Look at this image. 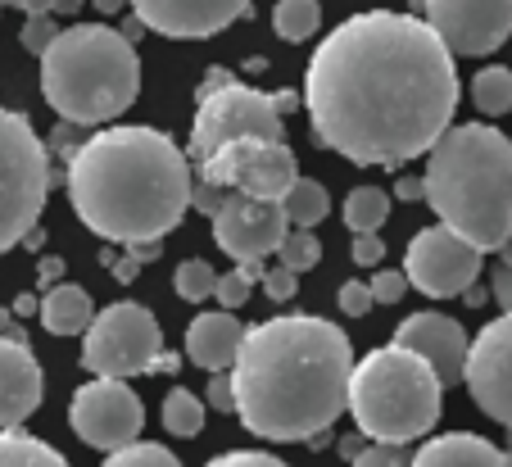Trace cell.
Masks as SVG:
<instances>
[{"label":"cell","instance_id":"cell-1","mask_svg":"<svg viewBox=\"0 0 512 467\" xmlns=\"http://www.w3.org/2000/svg\"><path fill=\"white\" fill-rule=\"evenodd\" d=\"M304 105L322 150L363 168H399L454 123V50L413 14H354L313 50Z\"/></svg>","mask_w":512,"mask_h":467},{"label":"cell","instance_id":"cell-2","mask_svg":"<svg viewBox=\"0 0 512 467\" xmlns=\"http://www.w3.org/2000/svg\"><path fill=\"white\" fill-rule=\"evenodd\" d=\"M354 345L327 318L281 313L245 327L232 363L236 418L263 440H313L345 413Z\"/></svg>","mask_w":512,"mask_h":467},{"label":"cell","instance_id":"cell-3","mask_svg":"<svg viewBox=\"0 0 512 467\" xmlns=\"http://www.w3.org/2000/svg\"><path fill=\"white\" fill-rule=\"evenodd\" d=\"M64 191L100 241H164L191 209V159L159 127H105L64 159Z\"/></svg>","mask_w":512,"mask_h":467},{"label":"cell","instance_id":"cell-4","mask_svg":"<svg viewBox=\"0 0 512 467\" xmlns=\"http://www.w3.org/2000/svg\"><path fill=\"white\" fill-rule=\"evenodd\" d=\"M422 200L467 245L499 250L512 232V137L490 123L445 127L426 150Z\"/></svg>","mask_w":512,"mask_h":467},{"label":"cell","instance_id":"cell-5","mask_svg":"<svg viewBox=\"0 0 512 467\" xmlns=\"http://www.w3.org/2000/svg\"><path fill=\"white\" fill-rule=\"evenodd\" d=\"M41 91L64 123H114L141 96V55L105 23H68L41 50Z\"/></svg>","mask_w":512,"mask_h":467},{"label":"cell","instance_id":"cell-6","mask_svg":"<svg viewBox=\"0 0 512 467\" xmlns=\"http://www.w3.org/2000/svg\"><path fill=\"white\" fill-rule=\"evenodd\" d=\"M345 409L354 413L363 436L408 445L440 422L445 386L431 372V363L390 341L381 350H368V359H354Z\"/></svg>","mask_w":512,"mask_h":467},{"label":"cell","instance_id":"cell-7","mask_svg":"<svg viewBox=\"0 0 512 467\" xmlns=\"http://www.w3.org/2000/svg\"><path fill=\"white\" fill-rule=\"evenodd\" d=\"M50 182V146L37 137L32 118L0 105V254L41 223Z\"/></svg>","mask_w":512,"mask_h":467},{"label":"cell","instance_id":"cell-8","mask_svg":"<svg viewBox=\"0 0 512 467\" xmlns=\"http://www.w3.org/2000/svg\"><path fill=\"white\" fill-rule=\"evenodd\" d=\"M82 368L91 377H141V372H173L177 359L164 354V327L136 300H118L91 318L82 331Z\"/></svg>","mask_w":512,"mask_h":467},{"label":"cell","instance_id":"cell-9","mask_svg":"<svg viewBox=\"0 0 512 467\" xmlns=\"http://www.w3.org/2000/svg\"><path fill=\"white\" fill-rule=\"evenodd\" d=\"M236 137H268L281 141V114L272 105L268 91H254L245 82H236L232 73L213 69L200 87V105H195L191 141H186V159L200 164L218 146Z\"/></svg>","mask_w":512,"mask_h":467},{"label":"cell","instance_id":"cell-10","mask_svg":"<svg viewBox=\"0 0 512 467\" xmlns=\"http://www.w3.org/2000/svg\"><path fill=\"white\" fill-rule=\"evenodd\" d=\"M200 182L223 186V191H241L254 200H281L295 182V150L286 141L268 137H236L227 146H218L209 159H200Z\"/></svg>","mask_w":512,"mask_h":467},{"label":"cell","instance_id":"cell-11","mask_svg":"<svg viewBox=\"0 0 512 467\" xmlns=\"http://www.w3.org/2000/svg\"><path fill=\"white\" fill-rule=\"evenodd\" d=\"M404 277L431 300H454L481 277V250L454 236L449 227H422L404 250Z\"/></svg>","mask_w":512,"mask_h":467},{"label":"cell","instance_id":"cell-12","mask_svg":"<svg viewBox=\"0 0 512 467\" xmlns=\"http://www.w3.org/2000/svg\"><path fill=\"white\" fill-rule=\"evenodd\" d=\"M68 422H73L82 445L109 454V449H123L141 436L145 409L127 381L96 377V381H87V386H78V395L68 404Z\"/></svg>","mask_w":512,"mask_h":467},{"label":"cell","instance_id":"cell-13","mask_svg":"<svg viewBox=\"0 0 512 467\" xmlns=\"http://www.w3.org/2000/svg\"><path fill=\"white\" fill-rule=\"evenodd\" d=\"M213 245L227 250L236 263H263L277 254L281 236L290 232V218L281 200H254L241 191H223L218 209H213Z\"/></svg>","mask_w":512,"mask_h":467},{"label":"cell","instance_id":"cell-14","mask_svg":"<svg viewBox=\"0 0 512 467\" xmlns=\"http://www.w3.org/2000/svg\"><path fill=\"white\" fill-rule=\"evenodd\" d=\"M426 23L454 55H494L512 37V0H426Z\"/></svg>","mask_w":512,"mask_h":467},{"label":"cell","instance_id":"cell-15","mask_svg":"<svg viewBox=\"0 0 512 467\" xmlns=\"http://www.w3.org/2000/svg\"><path fill=\"white\" fill-rule=\"evenodd\" d=\"M463 381L485 418L512 427V309L481 327V336L467 345Z\"/></svg>","mask_w":512,"mask_h":467},{"label":"cell","instance_id":"cell-16","mask_svg":"<svg viewBox=\"0 0 512 467\" xmlns=\"http://www.w3.org/2000/svg\"><path fill=\"white\" fill-rule=\"evenodd\" d=\"M132 19L159 37L204 41L250 14V0H127Z\"/></svg>","mask_w":512,"mask_h":467},{"label":"cell","instance_id":"cell-17","mask_svg":"<svg viewBox=\"0 0 512 467\" xmlns=\"http://www.w3.org/2000/svg\"><path fill=\"white\" fill-rule=\"evenodd\" d=\"M395 345L413 350L417 359L431 363V372L440 377V386H458L463 381V363H467V331L458 318H445V313H408L395 327Z\"/></svg>","mask_w":512,"mask_h":467},{"label":"cell","instance_id":"cell-18","mask_svg":"<svg viewBox=\"0 0 512 467\" xmlns=\"http://www.w3.org/2000/svg\"><path fill=\"white\" fill-rule=\"evenodd\" d=\"M46 399V372H41L37 354L28 341H10L0 336V431L23 427Z\"/></svg>","mask_w":512,"mask_h":467},{"label":"cell","instance_id":"cell-19","mask_svg":"<svg viewBox=\"0 0 512 467\" xmlns=\"http://www.w3.org/2000/svg\"><path fill=\"white\" fill-rule=\"evenodd\" d=\"M241 336H245V322L232 309L195 313V322L186 327V359L204 372H227L236 363Z\"/></svg>","mask_w":512,"mask_h":467},{"label":"cell","instance_id":"cell-20","mask_svg":"<svg viewBox=\"0 0 512 467\" xmlns=\"http://www.w3.org/2000/svg\"><path fill=\"white\" fill-rule=\"evenodd\" d=\"M413 467H508V454L472 431H449V436L426 440L413 454Z\"/></svg>","mask_w":512,"mask_h":467},{"label":"cell","instance_id":"cell-21","mask_svg":"<svg viewBox=\"0 0 512 467\" xmlns=\"http://www.w3.org/2000/svg\"><path fill=\"white\" fill-rule=\"evenodd\" d=\"M41 327L50 331V336H82V331L91 327V318H96V304H91V295L82 291V286L73 282H55L46 295H41Z\"/></svg>","mask_w":512,"mask_h":467},{"label":"cell","instance_id":"cell-22","mask_svg":"<svg viewBox=\"0 0 512 467\" xmlns=\"http://www.w3.org/2000/svg\"><path fill=\"white\" fill-rule=\"evenodd\" d=\"M0 467H68V458L28 431L5 427L0 431Z\"/></svg>","mask_w":512,"mask_h":467},{"label":"cell","instance_id":"cell-23","mask_svg":"<svg viewBox=\"0 0 512 467\" xmlns=\"http://www.w3.org/2000/svg\"><path fill=\"white\" fill-rule=\"evenodd\" d=\"M281 209H286L290 227H318L322 218L331 214V195H327V186L313 182V177H295L290 191L281 195Z\"/></svg>","mask_w":512,"mask_h":467},{"label":"cell","instance_id":"cell-24","mask_svg":"<svg viewBox=\"0 0 512 467\" xmlns=\"http://www.w3.org/2000/svg\"><path fill=\"white\" fill-rule=\"evenodd\" d=\"M322 23V5L318 0H277V10H272V32L290 46H300L318 32Z\"/></svg>","mask_w":512,"mask_h":467},{"label":"cell","instance_id":"cell-25","mask_svg":"<svg viewBox=\"0 0 512 467\" xmlns=\"http://www.w3.org/2000/svg\"><path fill=\"white\" fill-rule=\"evenodd\" d=\"M390 218V195L381 186H354L345 195V223L349 232H381V223Z\"/></svg>","mask_w":512,"mask_h":467},{"label":"cell","instance_id":"cell-26","mask_svg":"<svg viewBox=\"0 0 512 467\" xmlns=\"http://www.w3.org/2000/svg\"><path fill=\"white\" fill-rule=\"evenodd\" d=\"M472 100H476V109L490 114V118L512 114V69H503V64L481 69L472 78Z\"/></svg>","mask_w":512,"mask_h":467},{"label":"cell","instance_id":"cell-27","mask_svg":"<svg viewBox=\"0 0 512 467\" xmlns=\"http://www.w3.org/2000/svg\"><path fill=\"white\" fill-rule=\"evenodd\" d=\"M164 427L182 440L200 436L204 431V399H195L186 386H173L168 399H164Z\"/></svg>","mask_w":512,"mask_h":467},{"label":"cell","instance_id":"cell-28","mask_svg":"<svg viewBox=\"0 0 512 467\" xmlns=\"http://www.w3.org/2000/svg\"><path fill=\"white\" fill-rule=\"evenodd\" d=\"M277 254H281V263H286L290 273H309V268L322 263V241L313 236V227H290V232L281 236Z\"/></svg>","mask_w":512,"mask_h":467},{"label":"cell","instance_id":"cell-29","mask_svg":"<svg viewBox=\"0 0 512 467\" xmlns=\"http://www.w3.org/2000/svg\"><path fill=\"white\" fill-rule=\"evenodd\" d=\"M254 282H263V263H236L232 273L218 277V286H213V300H218V309H241L245 300H250Z\"/></svg>","mask_w":512,"mask_h":467},{"label":"cell","instance_id":"cell-30","mask_svg":"<svg viewBox=\"0 0 512 467\" xmlns=\"http://www.w3.org/2000/svg\"><path fill=\"white\" fill-rule=\"evenodd\" d=\"M173 286H177V295H182L186 304H204V300H213L218 273H213L209 259H186V263H177Z\"/></svg>","mask_w":512,"mask_h":467},{"label":"cell","instance_id":"cell-31","mask_svg":"<svg viewBox=\"0 0 512 467\" xmlns=\"http://www.w3.org/2000/svg\"><path fill=\"white\" fill-rule=\"evenodd\" d=\"M100 467H182V458L164 445H150V440H132L123 449H109V458Z\"/></svg>","mask_w":512,"mask_h":467},{"label":"cell","instance_id":"cell-32","mask_svg":"<svg viewBox=\"0 0 512 467\" xmlns=\"http://www.w3.org/2000/svg\"><path fill=\"white\" fill-rule=\"evenodd\" d=\"M354 467H413V454H408V445H390V440H372V445H363V454L349 458Z\"/></svg>","mask_w":512,"mask_h":467},{"label":"cell","instance_id":"cell-33","mask_svg":"<svg viewBox=\"0 0 512 467\" xmlns=\"http://www.w3.org/2000/svg\"><path fill=\"white\" fill-rule=\"evenodd\" d=\"M55 32H59V23H55V14H28V23H23V32H19V41H23V50L28 55H37L41 59V50L55 41Z\"/></svg>","mask_w":512,"mask_h":467},{"label":"cell","instance_id":"cell-34","mask_svg":"<svg viewBox=\"0 0 512 467\" xmlns=\"http://www.w3.org/2000/svg\"><path fill=\"white\" fill-rule=\"evenodd\" d=\"M368 291H372V304H399L408 291V277L395 273V268H381L377 277H368Z\"/></svg>","mask_w":512,"mask_h":467},{"label":"cell","instance_id":"cell-35","mask_svg":"<svg viewBox=\"0 0 512 467\" xmlns=\"http://www.w3.org/2000/svg\"><path fill=\"white\" fill-rule=\"evenodd\" d=\"M263 291H268V300H272V304L295 300V291H300V273H290L286 263H281V268L263 273Z\"/></svg>","mask_w":512,"mask_h":467},{"label":"cell","instance_id":"cell-36","mask_svg":"<svg viewBox=\"0 0 512 467\" xmlns=\"http://www.w3.org/2000/svg\"><path fill=\"white\" fill-rule=\"evenodd\" d=\"M204 467H290V463H281V458L263 454V449H232V454L209 458Z\"/></svg>","mask_w":512,"mask_h":467},{"label":"cell","instance_id":"cell-37","mask_svg":"<svg viewBox=\"0 0 512 467\" xmlns=\"http://www.w3.org/2000/svg\"><path fill=\"white\" fill-rule=\"evenodd\" d=\"M386 259V241L377 232H354V263L358 268H377Z\"/></svg>","mask_w":512,"mask_h":467},{"label":"cell","instance_id":"cell-38","mask_svg":"<svg viewBox=\"0 0 512 467\" xmlns=\"http://www.w3.org/2000/svg\"><path fill=\"white\" fill-rule=\"evenodd\" d=\"M368 309H372L368 282H345V286H340V313H349V318H363Z\"/></svg>","mask_w":512,"mask_h":467},{"label":"cell","instance_id":"cell-39","mask_svg":"<svg viewBox=\"0 0 512 467\" xmlns=\"http://www.w3.org/2000/svg\"><path fill=\"white\" fill-rule=\"evenodd\" d=\"M204 399H209L213 409H223V413H236V390H232V372H213V377H209V390H204Z\"/></svg>","mask_w":512,"mask_h":467},{"label":"cell","instance_id":"cell-40","mask_svg":"<svg viewBox=\"0 0 512 467\" xmlns=\"http://www.w3.org/2000/svg\"><path fill=\"white\" fill-rule=\"evenodd\" d=\"M5 5H14V10L23 14H78L82 10V0H5Z\"/></svg>","mask_w":512,"mask_h":467},{"label":"cell","instance_id":"cell-41","mask_svg":"<svg viewBox=\"0 0 512 467\" xmlns=\"http://www.w3.org/2000/svg\"><path fill=\"white\" fill-rule=\"evenodd\" d=\"M490 291H494V300H499V309L508 313L512 309V268L508 263H499V268L490 273Z\"/></svg>","mask_w":512,"mask_h":467},{"label":"cell","instance_id":"cell-42","mask_svg":"<svg viewBox=\"0 0 512 467\" xmlns=\"http://www.w3.org/2000/svg\"><path fill=\"white\" fill-rule=\"evenodd\" d=\"M218 200H223V186L191 182V209H200V214H213V209H218Z\"/></svg>","mask_w":512,"mask_h":467},{"label":"cell","instance_id":"cell-43","mask_svg":"<svg viewBox=\"0 0 512 467\" xmlns=\"http://www.w3.org/2000/svg\"><path fill=\"white\" fill-rule=\"evenodd\" d=\"M100 259H105V268H114V282H136V273H141V263L132 259V254H123V259H114V250H105L100 254Z\"/></svg>","mask_w":512,"mask_h":467},{"label":"cell","instance_id":"cell-44","mask_svg":"<svg viewBox=\"0 0 512 467\" xmlns=\"http://www.w3.org/2000/svg\"><path fill=\"white\" fill-rule=\"evenodd\" d=\"M59 277H64V259H55V254H46V259L37 263V282L50 291V286L59 282Z\"/></svg>","mask_w":512,"mask_h":467},{"label":"cell","instance_id":"cell-45","mask_svg":"<svg viewBox=\"0 0 512 467\" xmlns=\"http://www.w3.org/2000/svg\"><path fill=\"white\" fill-rule=\"evenodd\" d=\"M395 195H399V200H422V177H399Z\"/></svg>","mask_w":512,"mask_h":467},{"label":"cell","instance_id":"cell-46","mask_svg":"<svg viewBox=\"0 0 512 467\" xmlns=\"http://www.w3.org/2000/svg\"><path fill=\"white\" fill-rule=\"evenodd\" d=\"M0 336H10V341H28V336H23V327L10 318V309H0Z\"/></svg>","mask_w":512,"mask_h":467},{"label":"cell","instance_id":"cell-47","mask_svg":"<svg viewBox=\"0 0 512 467\" xmlns=\"http://www.w3.org/2000/svg\"><path fill=\"white\" fill-rule=\"evenodd\" d=\"M272 105H277V114H281V118H286V114H290V109L300 105V96H295V91H272Z\"/></svg>","mask_w":512,"mask_h":467},{"label":"cell","instance_id":"cell-48","mask_svg":"<svg viewBox=\"0 0 512 467\" xmlns=\"http://www.w3.org/2000/svg\"><path fill=\"white\" fill-rule=\"evenodd\" d=\"M340 454H345V458H358V454H363V431H358V436H345V440H340Z\"/></svg>","mask_w":512,"mask_h":467},{"label":"cell","instance_id":"cell-49","mask_svg":"<svg viewBox=\"0 0 512 467\" xmlns=\"http://www.w3.org/2000/svg\"><path fill=\"white\" fill-rule=\"evenodd\" d=\"M37 309H41L37 295H19V300H14V313H19V318H28V313H37Z\"/></svg>","mask_w":512,"mask_h":467},{"label":"cell","instance_id":"cell-50","mask_svg":"<svg viewBox=\"0 0 512 467\" xmlns=\"http://www.w3.org/2000/svg\"><path fill=\"white\" fill-rule=\"evenodd\" d=\"M123 5H127V0H96V10H100V14H118Z\"/></svg>","mask_w":512,"mask_h":467},{"label":"cell","instance_id":"cell-51","mask_svg":"<svg viewBox=\"0 0 512 467\" xmlns=\"http://www.w3.org/2000/svg\"><path fill=\"white\" fill-rule=\"evenodd\" d=\"M499 263H508V268H512V232L503 236V245H499Z\"/></svg>","mask_w":512,"mask_h":467},{"label":"cell","instance_id":"cell-52","mask_svg":"<svg viewBox=\"0 0 512 467\" xmlns=\"http://www.w3.org/2000/svg\"><path fill=\"white\" fill-rule=\"evenodd\" d=\"M503 454H512V427H508V445H503Z\"/></svg>","mask_w":512,"mask_h":467},{"label":"cell","instance_id":"cell-53","mask_svg":"<svg viewBox=\"0 0 512 467\" xmlns=\"http://www.w3.org/2000/svg\"><path fill=\"white\" fill-rule=\"evenodd\" d=\"M508 467H512V454H508Z\"/></svg>","mask_w":512,"mask_h":467},{"label":"cell","instance_id":"cell-54","mask_svg":"<svg viewBox=\"0 0 512 467\" xmlns=\"http://www.w3.org/2000/svg\"><path fill=\"white\" fill-rule=\"evenodd\" d=\"M0 10H5V0H0Z\"/></svg>","mask_w":512,"mask_h":467}]
</instances>
